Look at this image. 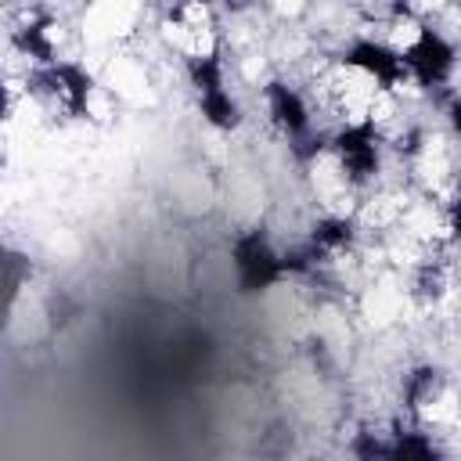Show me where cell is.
I'll return each mask as SVG.
<instances>
[{
    "mask_svg": "<svg viewBox=\"0 0 461 461\" xmlns=\"http://www.w3.org/2000/svg\"><path fill=\"white\" fill-rule=\"evenodd\" d=\"M385 151H389V144H385L382 122L371 108L342 119L328 137V158L339 173V184L349 191H367L378 184V176L385 169Z\"/></svg>",
    "mask_w": 461,
    "mask_h": 461,
    "instance_id": "obj_1",
    "label": "cell"
},
{
    "mask_svg": "<svg viewBox=\"0 0 461 461\" xmlns=\"http://www.w3.org/2000/svg\"><path fill=\"white\" fill-rule=\"evenodd\" d=\"M400 54H403L411 86H418L425 94L447 90L454 72H457V47H454V40L443 29L429 25V22H418V29L400 43Z\"/></svg>",
    "mask_w": 461,
    "mask_h": 461,
    "instance_id": "obj_2",
    "label": "cell"
},
{
    "mask_svg": "<svg viewBox=\"0 0 461 461\" xmlns=\"http://www.w3.org/2000/svg\"><path fill=\"white\" fill-rule=\"evenodd\" d=\"M339 65L349 68V72H357L375 94H400L403 86H411V76H407L400 43H393L385 36H375V32L353 36L339 50Z\"/></svg>",
    "mask_w": 461,
    "mask_h": 461,
    "instance_id": "obj_3",
    "label": "cell"
},
{
    "mask_svg": "<svg viewBox=\"0 0 461 461\" xmlns=\"http://www.w3.org/2000/svg\"><path fill=\"white\" fill-rule=\"evenodd\" d=\"M230 267H234V281L245 295L270 292L274 285H281L288 277L285 252L274 245L267 227H249L230 241Z\"/></svg>",
    "mask_w": 461,
    "mask_h": 461,
    "instance_id": "obj_4",
    "label": "cell"
},
{
    "mask_svg": "<svg viewBox=\"0 0 461 461\" xmlns=\"http://www.w3.org/2000/svg\"><path fill=\"white\" fill-rule=\"evenodd\" d=\"M263 108H267V119L270 126L288 140H303L313 133V104L310 97L285 76H274L263 83Z\"/></svg>",
    "mask_w": 461,
    "mask_h": 461,
    "instance_id": "obj_5",
    "label": "cell"
},
{
    "mask_svg": "<svg viewBox=\"0 0 461 461\" xmlns=\"http://www.w3.org/2000/svg\"><path fill=\"white\" fill-rule=\"evenodd\" d=\"M447 396V375L436 364H414L400 382V411L407 418H425Z\"/></svg>",
    "mask_w": 461,
    "mask_h": 461,
    "instance_id": "obj_6",
    "label": "cell"
},
{
    "mask_svg": "<svg viewBox=\"0 0 461 461\" xmlns=\"http://www.w3.org/2000/svg\"><path fill=\"white\" fill-rule=\"evenodd\" d=\"M360 238V227H357V216L349 212H324L310 223V249L321 256V263H331V259H342L346 252H353Z\"/></svg>",
    "mask_w": 461,
    "mask_h": 461,
    "instance_id": "obj_7",
    "label": "cell"
},
{
    "mask_svg": "<svg viewBox=\"0 0 461 461\" xmlns=\"http://www.w3.org/2000/svg\"><path fill=\"white\" fill-rule=\"evenodd\" d=\"M11 47L29 61V65H54L58 58V22L43 11L29 14L18 29H11Z\"/></svg>",
    "mask_w": 461,
    "mask_h": 461,
    "instance_id": "obj_8",
    "label": "cell"
},
{
    "mask_svg": "<svg viewBox=\"0 0 461 461\" xmlns=\"http://www.w3.org/2000/svg\"><path fill=\"white\" fill-rule=\"evenodd\" d=\"M194 104H198L202 122H205L209 130H216V133H234V130L241 126V119H245L241 101H238V94L230 90V83L194 94Z\"/></svg>",
    "mask_w": 461,
    "mask_h": 461,
    "instance_id": "obj_9",
    "label": "cell"
},
{
    "mask_svg": "<svg viewBox=\"0 0 461 461\" xmlns=\"http://www.w3.org/2000/svg\"><path fill=\"white\" fill-rule=\"evenodd\" d=\"M447 288H450V274H447V263L443 259H421L418 267H414V277H411V295H414V303H421V306H436L443 295H447Z\"/></svg>",
    "mask_w": 461,
    "mask_h": 461,
    "instance_id": "obj_10",
    "label": "cell"
},
{
    "mask_svg": "<svg viewBox=\"0 0 461 461\" xmlns=\"http://www.w3.org/2000/svg\"><path fill=\"white\" fill-rule=\"evenodd\" d=\"M443 94V104H439V112H443V122H447V133L461 144V90H439Z\"/></svg>",
    "mask_w": 461,
    "mask_h": 461,
    "instance_id": "obj_11",
    "label": "cell"
},
{
    "mask_svg": "<svg viewBox=\"0 0 461 461\" xmlns=\"http://www.w3.org/2000/svg\"><path fill=\"white\" fill-rule=\"evenodd\" d=\"M223 4H230V0H223Z\"/></svg>",
    "mask_w": 461,
    "mask_h": 461,
    "instance_id": "obj_12",
    "label": "cell"
}]
</instances>
